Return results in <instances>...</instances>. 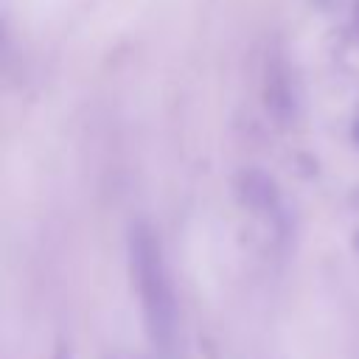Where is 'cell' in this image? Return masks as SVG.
I'll list each match as a JSON object with an SVG mask.
<instances>
[{"label": "cell", "instance_id": "obj_1", "mask_svg": "<svg viewBox=\"0 0 359 359\" xmlns=\"http://www.w3.org/2000/svg\"><path fill=\"white\" fill-rule=\"evenodd\" d=\"M129 266L143 306L149 339L163 356H174L180 339V309L160 241L146 222H135L129 227Z\"/></svg>", "mask_w": 359, "mask_h": 359}, {"label": "cell", "instance_id": "obj_2", "mask_svg": "<svg viewBox=\"0 0 359 359\" xmlns=\"http://www.w3.org/2000/svg\"><path fill=\"white\" fill-rule=\"evenodd\" d=\"M261 98L266 112L278 123H292L300 115V90L294 70L283 53H269L264 62V81H261Z\"/></svg>", "mask_w": 359, "mask_h": 359}, {"label": "cell", "instance_id": "obj_3", "mask_svg": "<svg viewBox=\"0 0 359 359\" xmlns=\"http://www.w3.org/2000/svg\"><path fill=\"white\" fill-rule=\"evenodd\" d=\"M236 194L247 208H252L258 213H275L280 208L278 182L264 168H244L236 177Z\"/></svg>", "mask_w": 359, "mask_h": 359}, {"label": "cell", "instance_id": "obj_4", "mask_svg": "<svg viewBox=\"0 0 359 359\" xmlns=\"http://www.w3.org/2000/svg\"><path fill=\"white\" fill-rule=\"evenodd\" d=\"M351 135H353V140H356V143H359V118H356V121H353V126H351Z\"/></svg>", "mask_w": 359, "mask_h": 359}, {"label": "cell", "instance_id": "obj_5", "mask_svg": "<svg viewBox=\"0 0 359 359\" xmlns=\"http://www.w3.org/2000/svg\"><path fill=\"white\" fill-rule=\"evenodd\" d=\"M356 34H359V3H356Z\"/></svg>", "mask_w": 359, "mask_h": 359}, {"label": "cell", "instance_id": "obj_6", "mask_svg": "<svg viewBox=\"0 0 359 359\" xmlns=\"http://www.w3.org/2000/svg\"><path fill=\"white\" fill-rule=\"evenodd\" d=\"M314 3H328V0H314Z\"/></svg>", "mask_w": 359, "mask_h": 359}, {"label": "cell", "instance_id": "obj_7", "mask_svg": "<svg viewBox=\"0 0 359 359\" xmlns=\"http://www.w3.org/2000/svg\"><path fill=\"white\" fill-rule=\"evenodd\" d=\"M59 359H62V356H59Z\"/></svg>", "mask_w": 359, "mask_h": 359}]
</instances>
